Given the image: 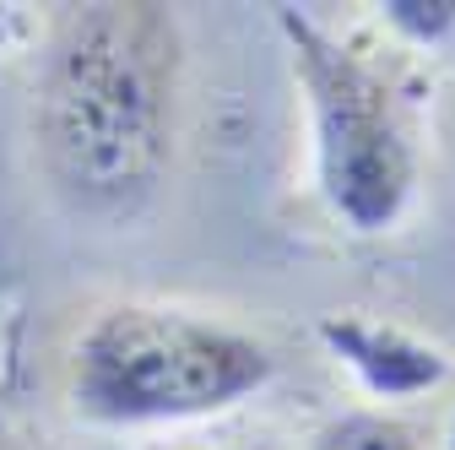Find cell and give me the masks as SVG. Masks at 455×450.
<instances>
[{
    "label": "cell",
    "mask_w": 455,
    "mask_h": 450,
    "mask_svg": "<svg viewBox=\"0 0 455 450\" xmlns=\"http://www.w3.org/2000/svg\"><path fill=\"white\" fill-rule=\"evenodd\" d=\"M28 33V17H22V6H0V49L6 44H17Z\"/></svg>",
    "instance_id": "7"
},
{
    "label": "cell",
    "mask_w": 455,
    "mask_h": 450,
    "mask_svg": "<svg viewBox=\"0 0 455 450\" xmlns=\"http://www.w3.org/2000/svg\"><path fill=\"white\" fill-rule=\"evenodd\" d=\"M315 342L358 380V390H369L374 402H412L439 390L455 374V358L428 342V336L395 325V320H374L363 309H336L320 315Z\"/></svg>",
    "instance_id": "4"
},
{
    "label": "cell",
    "mask_w": 455,
    "mask_h": 450,
    "mask_svg": "<svg viewBox=\"0 0 455 450\" xmlns=\"http://www.w3.org/2000/svg\"><path fill=\"white\" fill-rule=\"evenodd\" d=\"M444 450H455V413H450V429H444Z\"/></svg>",
    "instance_id": "8"
},
{
    "label": "cell",
    "mask_w": 455,
    "mask_h": 450,
    "mask_svg": "<svg viewBox=\"0 0 455 450\" xmlns=\"http://www.w3.org/2000/svg\"><path fill=\"white\" fill-rule=\"evenodd\" d=\"M276 380V353L201 309L108 304L71 342L66 402L87 429H168L244 407Z\"/></svg>",
    "instance_id": "2"
},
{
    "label": "cell",
    "mask_w": 455,
    "mask_h": 450,
    "mask_svg": "<svg viewBox=\"0 0 455 450\" xmlns=\"http://www.w3.org/2000/svg\"><path fill=\"white\" fill-rule=\"evenodd\" d=\"M309 450H418V434L407 418H395L385 407H358L320 423Z\"/></svg>",
    "instance_id": "5"
},
{
    "label": "cell",
    "mask_w": 455,
    "mask_h": 450,
    "mask_svg": "<svg viewBox=\"0 0 455 450\" xmlns=\"http://www.w3.org/2000/svg\"><path fill=\"white\" fill-rule=\"evenodd\" d=\"M379 17L395 38H407L412 49H428L455 33V0H385Z\"/></svg>",
    "instance_id": "6"
},
{
    "label": "cell",
    "mask_w": 455,
    "mask_h": 450,
    "mask_svg": "<svg viewBox=\"0 0 455 450\" xmlns=\"http://www.w3.org/2000/svg\"><path fill=\"white\" fill-rule=\"evenodd\" d=\"M276 33L304 92L320 206L358 239L395 234L423 185L418 125L395 76L358 38H341L304 6H276Z\"/></svg>",
    "instance_id": "3"
},
{
    "label": "cell",
    "mask_w": 455,
    "mask_h": 450,
    "mask_svg": "<svg viewBox=\"0 0 455 450\" xmlns=\"http://www.w3.org/2000/svg\"><path fill=\"white\" fill-rule=\"evenodd\" d=\"M185 38L163 6H76L33 82L44 174L76 212L131 217L174 168Z\"/></svg>",
    "instance_id": "1"
}]
</instances>
